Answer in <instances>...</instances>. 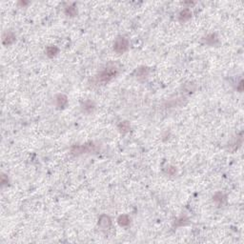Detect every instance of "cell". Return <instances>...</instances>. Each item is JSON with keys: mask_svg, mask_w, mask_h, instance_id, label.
Listing matches in <instances>:
<instances>
[{"mask_svg": "<svg viewBox=\"0 0 244 244\" xmlns=\"http://www.w3.org/2000/svg\"><path fill=\"white\" fill-rule=\"evenodd\" d=\"M83 111L84 112H86V113H92L93 111V109H94V104L92 102V101H90V100H88V101H85L84 103H83Z\"/></svg>", "mask_w": 244, "mask_h": 244, "instance_id": "cell-12", "label": "cell"}, {"mask_svg": "<svg viewBox=\"0 0 244 244\" xmlns=\"http://www.w3.org/2000/svg\"><path fill=\"white\" fill-rule=\"evenodd\" d=\"M117 222L120 226H128L130 224V217L127 215H121L117 219Z\"/></svg>", "mask_w": 244, "mask_h": 244, "instance_id": "cell-9", "label": "cell"}, {"mask_svg": "<svg viewBox=\"0 0 244 244\" xmlns=\"http://www.w3.org/2000/svg\"><path fill=\"white\" fill-rule=\"evenodd\" d=\"M192 16V12L190 9H184L183 11H181L179 13V15H178V18L181 22H185L187 20H189Z\"/></svg>", "mask_w": 244, "mask_h": 244, "instance_id": "cell-7", "label": "cell"}, {"mask_svg": "<svg viewBox=\"0 0 244 244\" xmlns=\"http://www.w3.org/2000/svg\"><path fill=\"white\" fill-rule=\"evenodd\" d=\"M149 74V70L146 67H141L136 70V77L138 78H145Z\"/></svg>", "mask_w": 244, "mask_h": 244, "instance_id": "cell-11", "label": "cell"}, {"mask_svg": "<svg viewBox=\"0 0 244 244\" xmlns=\"http://www.w3.org/2000/svg\"><path fill=\"white\" fill-rule=\"evenodd\" d=\"M95 151V145L93 143L83 144V145H77L72 146L71 148V153L75 156H79L86 153H92Z\"/></svg>", "mask_w": 244, "mask_h": 244, "instance_id": "cell-2", "label": "cell"}, {"mask_svg": "<svg viewBox=\"0 0 244 244\" xmlns=\"http://www.w3.org/2000/svg\"><path fill=\"white\" fill-rule=\"evenodd\" d=\"M59 52V49L56 46H48L46 48V55L49 57H54L56 56Z\"/></svg>", "mask_w": 244, "mask_h": 244, "instance_id": "cell-8", "label": "cell"}, {"mask_svg": "<svg viewBox=\"0 0 244 244\" xmlns=\"http://www.w3.org/2000/svg\"><path fill=\"white\" fill-rule=\"evenodd\" d=\"M15 40V35L12 33V32H9V33H6L4 35H3V39H2V42L5 46H8V45H11L14 42Z\"/></svg>", "mask_w": 244, "mask_h": 244, "instance_id": "cell-6", "label": "cell"}, {"mask_svg": "<svg viewBox=\"0 0 244 244\" xmlns=\"http://www.w3.org/2000/svg\"><path fill=\"white\" fill-rule=\"evenodd\" d=\"M65 13H66L67 15L75 16V15H77V9H76L75 6H69V7H67V8L65 9Z\"/></svg>", "mask_w": 244, "mask_h": 244, "instance_id": "cell-13", "label": "cell"}, {"mask_svg": "<svg viewBox=\"0 0 244 244\" xmlns=\"http://www.w3.org/2000/svg\"><path fill=\"white\" fill-rule=\"evenodd\" d=\"M176 173H177V169H176L175 167H170V168H169V174H170L171 176L175 175Z\"/></svg>", "mask_w": 244, "mask_h": 244, "instance_id": "cell-15", "label": "cell"}, {"mask_svg": "<svg viewBox=\"0 0 244 244\" xmlns=\"http://www.w3.org/2000/svg\"><path fill=\"white\" fill-rule=\"evenodd\" d=\"M129 48V41L124 36H118L114 42V51L116 54H124Z\"/></svg>", "mask_w": 244, "mask_h": 244, "instance_id": "cell-3", "label": "cell"}, {"mask_svg": "<svg viewBox=\"0 0 244 244\" xmlns=\"http://www.w3.org/2000/svg\"><path fill=\"white\" fill-rule=\"evenodd\" d=\"M111 225H112V220H111L110 216H108L107 215H100V217L98 219V226L102 230H109L111 228Z\"/></svg>", "mask_w": 244, "mask_h": 244, "instance_id": "cell-4", "label": "cell"}, {"mask_svg": "<svg viewBox=\"0 0 244 244\" xmlns=\"http://www.w3.org/2000/svg\"><path fill=\"white\" fill-rule=\"evenodd\" d=\"M130 124L128 121H122L118 124V130L122 133V134H126L130 131Z\"/></svg>", "mask_w": 244, "mask_h": 244, "instance_id": "cell-10", "label": "cell"}, {"mask_svg": "<svg viewBox=\"0 0 244 244\" xmlns=\"http://www.w3.org/2000/svg\"><path fill=\"white\" fill-rule=\"evenodd\" d=\"M118 70L115 65H109L103 71L99 72V75L96 77V83L97 84H106L110 82L113 78H114L117 75Z\"/></svg>", "mask_w": 244, "mask_h": 244, "instance_id": "cell-1", "label": "cell"}, {"mask_svg": "<svg viewBox=\"0 0 244 244\" xmlns=\"http://www.w3.org/2000/svg\"><path fill=\"white\" fill-rule=\"evenodd\" d=\"M218 198L216 197V196H215L214 197V200L215 201H216V202H219V203H221L222 202V200H223V194H221V193H218Z\"/></svg>", "mask_w": 244, "mask_h": 244, "instance_id": "cell-14", "label": "cell"}, {"mask_svg": "<svg viewBox=\"0 0 244 244\" xmlns=\"http://www.w3.org/2000/svg\"><path fill=\"white\" fill-rule=\"evenodd\" d=\"M56 106L59 107V108H64L67 103H68V98L67 96L64 95V94H58L56 95Z\"/></svg>", "mask_w": 244, "mask_h": 244, "instance_id": "cell-5", "label": "cell"}]
</instances>
